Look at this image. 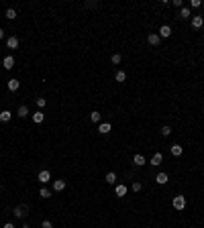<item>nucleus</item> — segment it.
Masks as SVG:
<instances>
[{"label": "nucleus", "mask_w": 204, "mask_h": 228, "mask_svg": "<svg viewBox=\"0 0 204 228\" xmlns=\"http://www.w3.org/2000/svg\"><path fill=\"white\" fill-rule=\"evenodd\" d=\"M174 208H176V210H184V208H186V198H184V196H176V198H174Z\"/></svg>", "instance_id": "nucleus-1"}, {"label": "nucleus", "mask_w": 204, "mask_h": 228, "mask_svg": "<svg viewBox=\"0 0 204 228\" xmlns=\"http://www.w3.org/2000/svg\"><path fill=\"white\" fill-rule=\"evenodd\" d=\"M37 179H39L41 183H49L51 181V173L47 169H43V171H39V175H37Z\"/></svg>", "instance_id": "nucleus-2"}, {"label": "nucleus", "mask_w": 204, "mask_h": 228, "mask_svg": "<svg viewBox=\"0 0 204 228\" xmlns=\"http://www.w3.org/2000/svg\"><path fill=\"white\" fill-rule=\"evenodd\" d=\"M159 41H161V37H159V35H155V33H151V35L147 37V43H149V45H153V47H157Z\"/></svg>", "instance_id": "nucleus-3"}, {"label": "nucleus", "mask_w": 204, "mask_h": 228, "mask_svg": "<svg viewBox=\"0 0 204 228\" xmlns=\"http://www.w3.org/2000/svg\"><path fill=\"white\" fill-rule=\"evenodd\" d=\"M2 65H4V69H12V67H14V57H12V55H6L4 61H2Z\"/></svg>", "instance_id": "nucleus-4"}, {"label": "nucleus", "mask_w": 204, "mask_h": 228, "mask_svg": "<svg viewBox=\"0 0 204 228\" xmlns=\"http://www.w3.org/2000/svg\"><path fill=\"white\" fill-rule=\"evenodd\" d=\"M12 214H14L17 218H25V216H27V208H25V206H17Z\"/></svg>", "instance_id": "nucleus-5"}, {"label": "nucleus", "mask_w": 204, "mask_h": 228, "mask_svg": "<svg viewBox=\"0 0 204 228\" xmlns=\"http://www.w3.org/2000/svg\"><path fill=\"white\" fill-rule=\"evenodd\" d=\"M31 118H33L35 124H41V122L45 120V114H43V112H35V114H31Z\"/></svg>", "instance_id": "nucleus-6"}, {"label": "nucleus", "mask_w": 204, "mask_h": 228, "mask_svg": "<svg viewBox=\"0 0 204 228\" xmlns=\"http://www.w3.org/2000/svg\"><path fill=\"white\" fill-rule=\"evenodd\" d=\"M6 45H8V49H17L18 47V37H8V39H6Z\"/></svg>", "instance_id": "nucleus-7"}, {"label": "nucleus", "mask_w": 204, "mask_h": 228, "mask_svg": "<svg viewBox=\"0 0 204 228\" xmlns=\"http://www.w3.org/2000/svg\"><path fill=\"white\" fill-rule=\"evenodd\" d=\"M53 189H55V192H63V189H65V181H63V179H55V181H53Z\"/></svg>", "instance_id": "nucleus-8"}, {"label": "nucleus", "mask_w": 204, "mask_h": 228, "mask_svg": "<svg viewBox=\"0 0 204 228\" xmlns=\"http://www.w3.org/2000/svg\"><path fill=\"white\" fill-rule=\"evenodd\" d=\"M10 118H12V112H10V110H2V112H0V122H8Z\"/></svg>", "instance_id": "nucleus-9"}, {"label": "nucleus", "mask_w": 204, "mask_h": 228, "mask_svg": "<svg viewBox=\"0 0 204 228\" xmlns=\"http://www.w3.org/2000/svg\"><path fill=\"white\" fill-rule=\"evenodd\" d=\"M171 35V27L170 25H163V27L159 28V37H170Z\"/></svg>", "instance_id": "nucleus-10"}, {"label": "nucleus", "mask_w": 204, "mask_h": 228, "mask_svg": "<svg viewBox=\"0 0 204 228\" xmlns=\"http://www.w3.org/2000/svg\"><path fill=\"white\" fill-rule=\"evenodd\" d=\"M114 194L119 196V198H123V196L127 194V185H123V183H119V185L114 188Z\"/></svg>", "instance_id": "nucleus-11"}, {"label": "nucleus", "mask_w": 204, "mask_h": 228, "mask_svg": "<svg viewBox=\"0 0 204 228\" xmlns=\"http://www.w3.org/2000/svg\"><path fill=\"white\" fill-rule=\"evenodd\" d=\"M18 88H21V82L18 80H8V90L10 92H17Z\"/></svg>", "instance_id": "nucleus-12"}, {"label": "nucleus", "mask_w": 204, "mask_h": 228, "mask_svg": "<svg viewBox=\"0 0 204 228\" xmlns=\"http://www.w3.org/2000/svg\"><path fill=\"white\" fill-rule=\"evenodd\" d=\"M133 163H135L137 167H143L145 165V157H143V155H135V157H133Z\"/></svg>", "instance_id": "nucleus-13"}, {"label": "nucleus", "mask_w": 204, "mask_h": 228, "mask_svg": "<svg viewBox=\"0 0 204 228\" xmlns=\"http://www.w3.org/2000/svg\"><path fill=\"white\" fill-rule=\"evenodd\" d=\"M161 159H163V157H161V153H155V155L151 157V165H153V167L161 165Z\"/></svg>", "instance_id": "nucleus-14"}, {"label": "nucleus", "mask_w": 204, "mask_h": 228, "mask_svg": "<svg viewBox=\"0 0 204 228\" xmlns=\"http://www.w3.org/2000/svg\"><path fill=\"white\" fill-rule=\"evenodd\" d=\"M204 25V18L202 17H192V27L194 28H200Z\"/></svg>", "instance_id": "nucleus-15"}, {"label": "nucleus", "mask_w": 204, "mask_h": 228, "mask_svg": "<svg viewBox=\"0 0 204 228\" xmlns=\"http://www.w3.org/2000/svg\"><path fill=\"white\" fill-rule=\"evenodd\" d=\"M110 128H112V126L108 124V122H102V124L98 126V131H100V135H108V132H110Z\"/></svg>", "instance_id": "nucleus-16"}, {"label": "nucleus", "mask_w": 204, "mask_h": 228, "mask_svg": "<svg viewBox=\"0 0 204 228\" xmlns=\"http://www.w3.org/2000/svg\"><path fill=\"white\" fill-rule=\"evenodd\" d=\"M182 153H184L182 145H171V155H174V157H180Z\"/></svg>", "instance_id": "nucleus-17"}, {"label": "nucleus", "mask_w": 204, "mask_h": 228, "mask_svg": "<svg viewBox=\"0 0 204 228\" xmlns=\"http://www.w3.org/2000/svg\"><path fill=\"white\" fill-rule=\"evenodd\" d=\"M155 181H157L159 185H163V183H167V173H157V177H155Z\"/></svg>", "instance_id": "nucleus-18"}, {"label": "nucleus", "mask_w": 204, "mask_h": 228, "mask_svg": "<svg viewBox=\"0 0 204 228\" xmlns=\"http://www.w3.org/2000/svg\"><path fill=\"white\" fill-rule=\"evenodd\" d=\"M114 80L119 82V84H123V82L127 80V74H125V71H120V69H119V71H116V74H114Z\"/></svg>", "instance_id": "nucleus-19"}, {"label": "nucleus", "mask_w": 204, "mask_h": 228, "mask_svg": "<svg viewBox=\"0 0 204 228\" xmlns=\"http://www.w3.org/2000/svg\"><path fill=\"white\" fill-rule=\"evenodd\" d=\"M106 183H110V185H112V183H116V173H112V171H110V173H106Z\"/></svg>", "instance_id": "nucleus-20"}, {"label": "nucleus", "mask_w": 204, "mask_h": 228, "mask_svg": "<svg viewBox=\"0 0 204 228\" xmlns=\"http://www.w3.org/2000/svg\"><path fill=\"white\" fill-rule=\"evenodd\" d=\"M18 116H21V118H25V116H29V108L27 106H18Z\"/></svg>", "instance_id": "nucleus-21"}, {"label": "nucleus", "mask_w": 204, "mask_h": 228, "mask_svg": "<svg viewBox=\"0 0 204 228\" xmlns=\"http://www.w3.org/2000/svg\"><path fill=\"white\" fill-rule=\"evenodd\" d=\"M39 196H41L43 200H47V198H51V192H49L47 188H41V189H39Z\"/></svg>", "instance_id": "nucleus-22"}, {"label": "nucleus", "mask_w": 204, "mask_h": 228, "mask_svg": "<svg viewBox=\"0 0 204 228\" xmlns=\"http://www.w3.org/2000/svg\"><path fill=\"white\" fill-rule=\"evenodd\" d=\"M6 18H8V21H14V18H17V10H14V8H8V10H6Z\"/></svg>", "instance_id": "nucleus-23"}, {"label": "nucleus", "mask_w": 204, "mask_h": 228, "mask_svg": "<svg viewBox=\"0 0 204 228\" xmlns=\"http://www.w3.org/2000/svg\"><path fill=\"white\" fill-rule=\"evenodd\" d=\"M90 120H92V122H100V112H98V110L90 112Z\"/></svg>", "instance_id": "nucleus-24"}, {"label": "nucleus", "mask_w": 204, "mask_h": 228, "mask_svg": "<svg viewBox=\"0 0 204 228\" xmlns=\"http://www.w3.org/2000/svg\"><path fill=\"white\" fill-rule=\"evenodd\" d=\"M180 17H182V18H188V17H190V8H186V6H182V10H180Z\"/></svg>", "instance_id": "nucleus-25"}, {"label": "nucleus", "mask_w": 204, "mask_h": 228, "mask_svg": "<svg viewBox=\"0 0 204 228\" xmlns=\"http://www.w3.org/2000/svg\"><path fill=\"white\" fill-rule=\"evenodd\" d=\"M161 135H163V137H170V135H171V128H170L167 124H165V126H161Z\"/></svg>", "instance_id": "nucleus-26"}, {"label": "nucleus", "mask_w": 204, "mask_h": 228, "mask_svg": "<svg viewBox=\"0 0 204 228\" xmlns=\"http://www.w3.org/2000/svg\"><path fill=\"white\" fill-rule=\"evenodd\" d=\"M45 104H47V100H45V98H37V106H39V108H43Z\"/></svg>", "instance_id": "nucleus-27"}, {"label": "nucleus", "mask_w": 204, "mask_h": 228, "mask_svg": "<svg viewBox=\"0 0 204 228\" xmlns=\"http://www.w3.org/2000/svg\"><path fill=\"white\" fill-rule=\"evenodd\" d=\"M141 189H143V185H141L139 181H135V183H133V192H141Z\"/></svg>", "instance_id": "nucleus-28"}, {"label": "nucleus", "mask_w": 204, "mask_h": 228, "mask_svg": "<svg viewBox=\"0 0 204 228\" xmlns=\"http://www.w3.org/2000/svg\"><path fill=\"white\" fill-rule=\"evenodd\" d=\"M120 59H123V57H120L119 53H114V55H112V63H120Z\"/></svg>", "instance_id": "nucleus-29"}, {"label": "nucleus", "mask_w": 204, "mask_h": 228, "mask_svg": "<svg viewBox=\"0 0 204 228\" xmlns=\"http://www.w3.org/2000/svg\"><path fill=\"white\" fill-rule=\"evenodd\" d=\"M41 228H53V224H51L49 220H43V224H41Z\"/></svg>", "instance_id": "nucleus-30"}, {"label": "nucleus", "mask_w": 204, "mask_h": 228, "mask_svg": "<svg viewBox=\"0 0 204 228\" xmlns=\"http://www.w3.org/2000/svg\"><path fill=\"white\" fill-rule=\"evenodd\" d=\"M200 4H202V2H200V0H192V6H194V8H198Z\"/></svg>", "instance_id": "nucleus-31"}, {"label": "nucleus", "mask_w": 204, "mask_h": 228, "mask_svg": "<svg viewBox=\"0 0 204 228\" xmlns=\"http://www.w3.org/2000/svg\"><path fill=\"white\" fill-rule=\"evenodd\" d=\"M171 4H174V6H180V8H182V6H184V4H182V0H174Z\"/></svg>", "instance_id": "nucleus-32"}, {"label": "nucleus", "mask_w": 204, "mask_h": 228, "mask_svg": "<svg viewBox=\"0 0 204 228\" xmlns=\"http://www.w3.org/2000/svg\"><path fill=\"white\" fill-rule=\"evenodd\" d=\"M4 228H17V226H14L12 222H6V224H4Z\"/></svg>", "instance_id": "nucleus-33"}, {"label": "nucleus", "mask_w": 204, "mask_h": 228, "mask_svg": "<svg viewBox=\"0 0 204 228\" xmlns=\"http://www.w3.org/2000/svg\"><path fill=\"white\" fill-rule=\"evenodd\" d=\"M4 39V31H2V28H0V41Z\"/></svg>", "instance_id": "nucleus-34"}]
</instances>
